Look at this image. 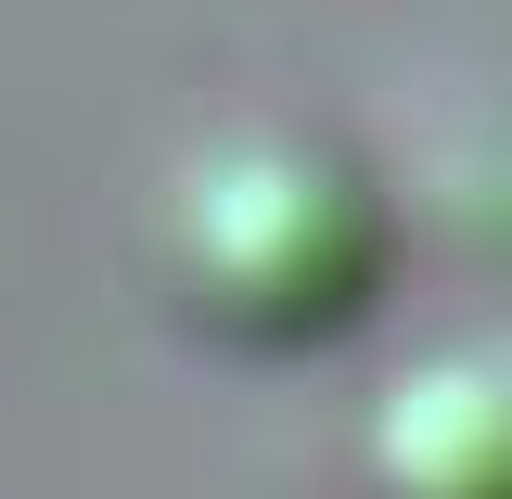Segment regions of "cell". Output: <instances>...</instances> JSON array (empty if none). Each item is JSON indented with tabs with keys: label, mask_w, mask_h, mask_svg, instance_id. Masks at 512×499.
Segmentation results:
<instances>
[{
	"label": "cell",
	"mask_w": 512,
	"mask_h": 499,
	"mask_svg": "<svg viewBox=\"0 0 512 499\" xmlns=\"http://www.w3.org/2000/svg\"><path fill=\"white\" fill-rule=\"evenodd\" d=\"M154 269L192 333H218L244 359H295V346H333L346 320H372L384 269H397V218H384L372 167L308 128H218L167 180Z\"/></svg>",
	"instance_id": "6da1fadb"
},
{
	"label": "cell",
	"mask_w": 512,
	"mask_h": 499,
	"mask_svg": "<svg viewBox=\"0 0 512 499\" xmlns=\"http://www.w3.org/2000/svg\"><path fill=\"white\" fill-rule=\"evenodd\" d=\"M359 499H512V359L448 346L372 397Z\"/></svg>",
	"instance_id": "7a4b0ae2"
}]
</instances>
